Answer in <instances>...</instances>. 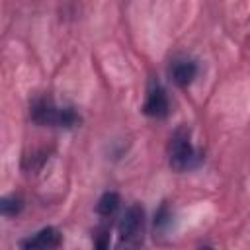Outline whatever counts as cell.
Wrapping results in <instances>:
<instances>
[{
  "mask_svg": "<svg viewBox=\"0 0 250 250\" xmlns=\"http://www.w3.org/2000/svg\"><path fill=\"white\" fill-rule=\"evenodd\" d=\"M31 117L39 125H59V127H72L80 119L70 107H55L49 100H37L31 107Z\"/></svg>",
  "mask_w": 250,
  "mask_h": 250,
  "instance_id": "cell-1",
  "label": "cell"
},
{
  "mask_svg": "<svg viewBox=\"0 0 250 250\" xmlns=\"http://www.w3.org/2000/svg\"><path fill=\"white\" fill-rule=\"evenodd\" d=\"M195 158L193 146L189 143V137L186 131H178L170 141V164L176 170H186L191 166Z\"/></svg>",
  "mask_w": 250,
  "mask_h": 250,
  "instance_id": "cell-2",
  "label": "cell"
},
{
  "mask_svg": "<svg viewBox=\"0 0 250 250\" xmlns=\"http://www.w3.org/2000/svg\"><path fill=\"white\" fill-rule=\"evenodd\" d=\"M143 225H145V211L139 207V205H131L121 221H119V234H121V240L123 242H129V244H137L139 238L143 236Z\"/></svg>",
  "mask_w": 250,
  "mask_h": 250,
  "instance_id": "cell-3",
  "label": "cell"
},
{
  "mask_svg": "<svg viewBox=\"0 0 250 250\" xmlns=\"http://www.w3.org/2000/svg\"><path fill=\"white\" fill-rule=\"evenodd\" d=\"M59 244H61V234H59V230L53 229V227L41 229V230H39L37 234H33L31 238L20 242L21 248H57Z\"/></svg>",
  "mask_w": 250,
  "mask_h": 250,
  "instance_id": "cell-4",
  "label": "cell"
},
{
  "mask_svg": "<svg viewBox=\"0 0 250 250\" xmlns=\"http://www.w3.org/2000/svg\"><path fill=\"white\" fill-rule=\"evenodd\" d=\"M145 113L150 117H164L168 113V98L162 88L150 90V94L145 102Z\"/></svg>",
  "mask_w": 250,
  "mask_h": 250,
  "instance_id": "cell-5",
  "label": "cell"
},
{
  "mask_svg": "<svg viewBox=\"0 0 250 250\" xmlns=\"http://www.w3.org/2000/svg\"><path fill=\"white\" fill-rule=\"evenodd\" d=\"M197 74V64L193 61H178L172 66V78L178 86H188Z\"/></svg>",
  "mask_w": 250,
  "mask_h": 250,
  "instance_id": "cell-6",
  "label": "cell"
},
{
  "mask_svg": "<svg viewBox=\"0 0 250 250\" xmlns=\"http://www.w3.org/2000/svg\"><path fill=\"white\" fill-rule=\"evenodd\" d=\"M117 207H119V195L113 193V191H107V193H104V195L100 197L96 209H98V213H100L102 217H109V215L115 213Z\"/></svg>",
  "mask_w": 250,
  "mask_h": 250,
  "instance_id": "cell-7",
  "label": "cell"
},
{
  "mask_svg": "<svg viewBox=\"0 0 250 250\" xmlns=\"http://www.w3.org/2000/svg\"><path fill=\"white\" fill-rule=\"evenodd\" d=\"M21 199L20 197H16V195H10V197H4L2 199V203H0V209H2V215H6V217H12V215H16V213H20V209H21Z\"/></svg>",
  "mask_w": 250,
  "mask_h": 250,
  "instance_id": "cell-8",
  "label": "cell"
}]
</instances>
